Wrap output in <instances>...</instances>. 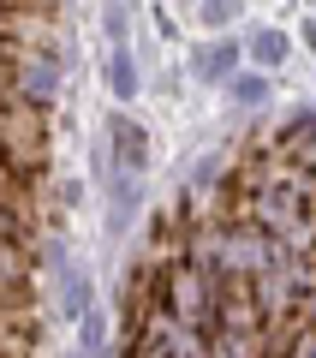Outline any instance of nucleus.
<instances>
[{"instance_id": "423d86ee", "label": "nucleus", "mask_w": 316, "mask_h": 358, "mask_svg": "<svg viewBox=\"0 0 316 358\" xmlns=\"http://www.w3.org/2000/svg\"><path fill=\"white\" fill-rule=\"evenodd\" d=\"M287 54H292V42H287V30H257L251 36V66L257 72H275V66H287Z\"/></svg>"}, {"instance_id": "1a4fd4ad", "label": "nucleus", "mask_w": 316, "mask_h": 358, "mask_svg": "<svg viewBox=\"0 0 316 358\" xmlns=\"http://www.w3.org/2000/svg\"><path fill=\"white\" fill-rule=\"evenodd\" d=\"M101 24H108V36H114V48H126V13H120V6H108V13H101Z\"/></svg>"}, {"instance_id": "f03ea898", "label": "nucleus", "mask_w": 316, "mask_h": 358, "mask_svg": "<svg viewBox=\"0 0 316 358\" xmlns=\"http://www.w3.org/2000/svg\"><path fill=\"white\" fill-rule=\"evenodd\" d=\"M6 96L54 108V96H60V54L54 48H13V84H6Z\"/></svg>"}, {"instance_id": "0eeeda50", "label": "nucleus", "mask_w": 316, "mask_h": 358, "mask_svg": "<svg viewBox=\"0 0 316 358\" xmlns=\"http://www.w3.org/2000/svg\"><path fill=\"white\" fill-rule=\"evenodd\" d=\"M227 102H239V108H263V102H268V72H257V66L233 72V78H227Z\"/></svg>"}, {"instance_id": "f257e3e1", "label": "nucleus", "mask_w": 316, "mask_h": 358, "mask_svg": "<svg viewBox=\"0 0 316 358\" xmlns=\"http://www.w3.org/2000/svg\"><path fill=\"white\" fill-rule=\"evenodd\" d=\"M6 155H13V173H48V108L6 96Z\"/></svg>"}, {"instance_id": "20e7f679", "label": "nucleus", "mask_w": 316, "mask_h": 358, "mask_svg": "<svg viewBox=\"0 0 316 358\" xmlns=\"http://www.w3.org/2000/svg\"><path fill=\"white\" fill-rule=\"evenodd\" d=\"M191 72L203 78V84H227L233 72H239V42H209V48L191 54Z\"/></svg>"}, {"instance_id": "7ed1b4c3", "label": "nucleus", "mask_w": 316, "mask_h": 358, "mask_svg": "<svg viewBox=\"0 0 316 358\" xmlns=\"http://www.w3.org/2000/svg\"><path fill=\"white\" fill-rule=\"evenodd\" d=\"M108 173L114 179H143L150 173V131H143V120H131V114L108 120Z\"/></svg>"}, {"instance_id": "39448f33", "label": "nucleus", "mask_w": 316, "mask_h": 358, "mask_svg": "<svg viewBox=\"0 0 316 358\" xmlns=\"http://www.w3.org/2000/svg\"><path fill=\"white\" fill-rule=\"evenodd\" d=\"M108 90H114L120 102H138V96H143V72H138V60H131L126 48L108 54Z\"/></svg>"}, {"instance_id": "6e6552de", "label": "nucleus", "mask_w": 316, "mask_h": 358, "mask_svg": "<svg viewBox=\"0 0 316 358\" xmlns=\"http://www.w3.org/2000/svg\"><path fill=\"white\" fill-rule=\"evenodd\" d=\"M239 13H245V0H203V24H209V30L239 24Z\"/></svg>"}]
</instances>
